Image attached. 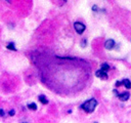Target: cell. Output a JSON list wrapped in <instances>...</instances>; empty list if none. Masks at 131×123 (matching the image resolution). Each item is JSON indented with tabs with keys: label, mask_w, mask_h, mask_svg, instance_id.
Instances as JSON below:
<instances>
[{
	"label": "cell",
	"mask_w": 131,
	"mask_h": 123,
	"mask_svg": "<svg viewBox=\"0 0 131 123\" xmlns=\"http://www.w3.org/2000/svg\"><path fill=\"white\" fill-rule=\"evenodd\" d=\"M97 106V100L95 98H91L87 101H85L84 104L81 105V109H83L85 112L87 113H92L94 111V109Z\"/></svg>",
	"instance_id": "cell-1"
},
{
	"label": "cell",
	"mask_w": 131,
	"mask_h": 123,
	"mask_svg": "<svg viewBox=\"0 0 131 123\" xmlns=\"http://www.w3.org/2000/svg\"><path fill=\"white\" fill-rule=\"evenodd\" d=\"M74 29H75V31H76L78 34L81 35V34L84 33L86 27H85L84 24H82V23H80V22H76V23L74 24Z\"/></svg>",
	"instance_id": "cell-2"
},
{
	"label": "cell",
	"mask_w": 131,
	"mask_h": 123,
	"mask_svg": "<svg viewBox=\"0 0 131 123\" xmlns=\"http://www.w3.org/2000/svg\"><path fill=\"white\" fill-rule=\"evenodd\" d=\"M115 45H116V42H115L113 39H108V40H106L105 43H104V47H105V49H107V50L114 49V48H115Z\"/></svg>",
	"instance_id": "cell-3"
},
{
	"label": "cell",
	"mask_w": 131,
	"mask_h": 123,
	"mask_svg": "<svg viewBox=\"0 0 131 123\" xmlns=\"http://www.w3.org/2000/svg\"><path fill=\"white\" fill-rule=\"evenodd\" d=\"M95 76L98 77V78H100V79H103V80H106V79H107V74H106V72H105V71H102L101 69L98 70V71H96Z\"/></svg>",
	"instance_id": "cell-4"
},
{
	"label": "cell",
	"mask_w": 131,
	"mask_h": 123,
	"mask_svg": "<svg viewBox=\"0 0 131 123\" xmlns=\"http://www.w3.org/2000/svg\"><path fill=\"white\" fill-rule=\"evenodd\" d=\"M118 97L120 98V100H122V101H126V100L129 99V97H130V93H129V92H122V93H119Z\"/></svg>",
	"instance_id": "cell-5"
},
{
	"label": "cell",
	"mask_w": 131,
	"mask_h": 123,
	"mask_svg": "<svg viewBox=\"0 0 131 123\" xmlns=\"http://www.w3.org/2000/svg\"><path fill=\"white\" fill-rule=\"evenodd\" d=\"M122 84L126 87V88H131V82H130V80L129 79H123L122 80Z\"/></svg>",
	"instance_id": "cell-6"
},
{
	"label": "cell",
	"mask_w": 131,
	"mask_h": 123,
	"mask_svg": "<svg viewBox=\"0 0 131 123\" xmlns=\"http://www.w3.org/2000/svg\"><path fill=\"white\" fill-rule=\"evenodd\" d=\"M39 100H40V102H42L43 105L48 104V99H47V97H46L45 95H43V94L39 95Z\"/></svg>",
	"instance_id": "cell-7"
},
{
	"label": "cell",
	"mask_w": 131,
	"mask_h": 123,
	"mask_svg": "<svg viewBox=\"0 0 131 123\" xmlns=\"http://www.w3.org/2000/svg\"><path fill=\"white\" fill-rule=\"evenodd\" d=\"M28 109H30L32 111H36L37 110V105L35 102H31V104L28 105Z\"/></svg>",
	"instance_id": "cell-8"
},
{
	"label": "cell",
	"mask_w": 131,
	"mask_h": 123,
	"mask_svg": "<svg viewBox=\"0 0 131 123\" xmlns=\"http://www.w3.org/2000/svg\"><path fill=\"white\" fill-rule=\"evenodd\" d=\"M6 47H7L8 49H10V50L16 51V48H15V46H14V43H8V44L6 45Z\"/></svg>",
	"instance_id": "cell-9"
},
{
	"label": "cell",
	"mask_w": 131,
	"mask_h": 123,
	"mask_svg": "<svg viewBox=\"0 0 131 123\" xmlns=\"http://www.w3.org/2000/svg\"><path fill=\"white\" fill-rule=\"evenodd\" d=\"M100 69H101L102 71H105V72H107V71L110 70V66H108L107 64H102V65L100 66Z\"/></svg>",
	"instance_id": "cell-10"
},
{
	"label": "cell",
	"mask_w": 131,
	"mask_h": 123,
	"mask_svg": "<svg viewBox=\"0 0 131 123\" xmlns=\"http://www.w3.org/2000/svg\"><path fill=\"white\" fill-rule=\"evenodd\" d=\"M0 116H1V117H4V116H5V112H4L2 109H0Z\"/></svg>",
	"instance_id": "cell-11"
},
{
	"label": "cell",
	"mask_w": 131,
	"mask_h": 123,
	"mask_svg": "<svg viewBox=\"0 0 131 123\" xmlns=\"http://www.w3.org/2000/svg\"><path fill=\"white\" fill-rule=\"evenodd\" d=\"M14 114H15V112H14V110H11V111L9 112V115H10V116H13Z\"/></svg>",
	"instance_id": "cell-12"
},
{
	"label": "cell",
	"mask_w": 131,
	"mask_h": 123,
	"mask_svg": "<svg viewBox=\"0 0 131 123\" xmlns=\"http://www.w3.org/2000/svg\"><path fill=\"white\" fill-rule=\"evenodd\" d=\"M85 44H86V40H83V42H82V47H85V46H86Z\"/></svg>",
	"instance_id": "cell-13"
},
{
	"label": "cell",
	"mask_w": 131,
	"mask_h": 123,
	"mask_svg": "<svg viewBox=\"0 0 131 123\" xmlns=\"http://www.w3.org/2000/svg\"><path fill=\"white\" fill-rule=\"evenodd\" d=\"M6 1H7V2H10V0H6Z\"/></svg>",
	"instance_id": "cell-14"
}]
</instances>
